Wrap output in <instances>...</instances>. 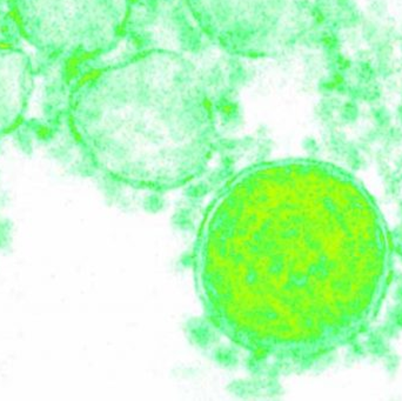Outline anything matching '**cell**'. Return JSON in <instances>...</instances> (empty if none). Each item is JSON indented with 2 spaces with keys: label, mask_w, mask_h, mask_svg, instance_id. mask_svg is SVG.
<instances>
[{
  "label": "cell",
  "mask_w": 402,
  "mask_h": 401,
  "mask_svg": "<svg viewBox=\"0 0 402 401\" xmlns=\"http://www.w3.org/2000/svg\"><path fill=\"white\" fill-rule=\"evenodd\" d=\"M380 230L323 166L273 163L239 176L205 220L195 272L210 320L243 348L313 354L367 312L384 270Z\"/></svg>",
  "instance_id": "6da1fadb"
},
{
  "label": "cell",
  "mask_w": 402,
  "mask_h": 401,
  "mask_svg": "<svg viewBox=\"0 0 402 401\" xmlns=\"http://www.w3.org/2000/svg\"><path fill=\"white\" fill-rule=\"evenodd\" d=\"M69 118L94 167L136 188L185 185L204 169L214 144L204 80L192 63L166 51L84 78L70 98Z\"/></svg>",
  "instance_id": "7a4b0ae2"
},
{
  "label": "cell",
  "mask_w": 402,
  "mask_h": 401,
  "mask_svg": "<svg viewBox=\"0 0 402 401\" xmlns=\"http://www.w3.org/2000/svg\"><path fill=\"white\" fill-rule=\"evenodd\" d=\"M19 31L35 49L66 59L108 50L127 19L129 0H10Z\"/></svg>",
  "instance_id": "3957f363"
},
{
  "label": "cell",
  "mask_w": 402,
  "mask_h": 401,
  "mask_svg": "<svg viewBox=\"0 0 402 401\" xmlns=\"http://www.w3.org/2000/svg\"><path fill=\"white\" fill-rule=\"evenodd\" d=\"M303 0H191L205 32L228 52L251 58L280 53L297 32Z\"/></svg>",
  "instance_id": "277c9868"
},
{
  "label": "cell",
  "mask_w": 402,
  "mask_h": 401,
  "mask_svg": "<svg viewBox=\"0 0 402 401\" xmlns=\"http://www.w3.org/2000/svg\"><path fill=\"white\" fill-rule=\"evenodd\" d=\"M32 90L29 56L19 49L0 42V134L18 126Z\"/></svg>",
  "instance_id": "5b68a950"
}]
</instances>
